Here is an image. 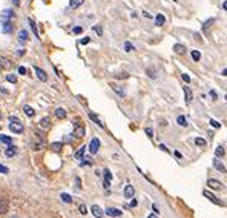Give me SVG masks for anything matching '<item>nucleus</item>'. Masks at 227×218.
I'll return each mask as SVG.
<instances>
[{
    "instance_id": "obj_55",
    "label": "nucleus",
    "mask_w": 227,
    "mask_h": 218,
    "mask_svg": "<svg viewBox=\"0 0 227 218\" xmlns=\"http://www.w3.org/2000/svg\"><path fill=\"white\" fill-rule=\"evenodd\" d=\"M152 209H154L155 213H158V206H157V204H152Z\"/></svg>"
},
{
    "instance_id": "obj_2",
    "label": "nucleus",
    "mask_w": 227,
    "mask_h": 218,
    "mask_svg": "<svg viewBox=\"0 0 227 218\" xmlns=\"http://www.w3.org/2000/svg\"><path fill=\"white\" fill-rule=\"evenodd\" d=\"M203 195H204V197H206L207 200H210L212 203H215L216 206H221V207L224 206V203H222V201H221V200L218 198V197H215V195H213L212 192H209V190H203Z\"/></svg>"
},
{
    "instance_id": "obj_58",
    "label": "nucleus",
    "mask_w": 227,
    "mask_h": 218,
    "mask_svg": "<svg viewBox=\"0 0 227 218\" xmlns=\"http://www.w3.org/2000/svg\"><path fill=\"white\" fill-rule=\"evenodd\" d=\"M12 2H14V5H15V6L19 5V0H12Z\"/></svg>"
},
{
    "instance_id": "obj_38",
    "label": "nucleus",
    "mask_w": 227,
    "mask_h": 218,
    "mask_svg": "<svg viewBox=\"0 0 227 218\" xmlns=\"http://www.w3.org/2000/svg\"><path fill=\"white\" fill-rule=\"evenodd\" d=\"M78 211H80V213H82V215H86V213H88V209H86V206H84V204H80V206H78Z\"/></svg>"
},
{
    "instance_id": "obj_33",
    "label": "nucleus",
    "mask_w": 227,
    "mask_h": 218,
    "mask_svg": "<svg viewBox=\"0 0 227 218\" xmlns=\"http://www.w3.org/2000/svg\"><path fill=\"white\" fill-rule=\"evenodd\" d=\"M195 144H197V146H201V148H203V146L207 144V141L204 140L203 137H197V138H195Z\"/></svg>"
},
{
    "instance_id": "obj_34",
    "label": "nucleus",
    "mask_w": 227,
    "mask_h": 218,
    "mask_svg": "<svg viewBox=\"0 0 227 218\" xmlns=\"http://www.w3.org/2000/svg\"><path fill=\"white\" fill-rule=\"evenodd\" d=\"M84 151H86V146H83V148H80L77 152H75V158L77 160H82L83 158V154H84Z\"/></svg>"
},
{
    "instance_id": "obj_32",
    "label": "nucleus",
    "mask_w": 227,
    "mask_h": 218,
    "mask_svg": "<svg viewBox=\"0 0 227 218\" xmlns=\"http://www.w3.org/2000/svg\"><path fill=\"white\" fill-rule=\"evenodd\" d=\"M23 111H25V114L28 115V117H34V114H35L31 106H23Z\"/></svg>"
},
{
    "instance_id": "obj_10",
    "label": "nucleus",
    "mask_w": 227,
    "mask_h": 218,
    "mask_svg": "<svg viewBox=\"0 0 227 218\" xmlns=\"http://www.w3.org/2000/svg\"><path fill=\"white\" fill-rule=\"evenodd\" d=\"M34 71H35V75H37L38 80H42V82H46L48 80V75H46V72H44L42 68H37V66H35Z\"/></svg>"
},
{
    "instance_id": "obj_30",
    "label": "nucleus",
    "mask_w": 227,
    "mask_h": 218,
    "mask_svg": "<svg viewBox=\"0 0 227 218\" xmlns=\"http://www.w3.org/2000/svg\"><path fill=\"white\" fill-rule=\"evenodd\" d=\"M123 46H124V51H126V52H132L133 49H135V46H133L131 42H124Z\"/></svg>"
},
{
    "instance_id": "obj_56",
    "label": "nucleus",
    "mask_w": 227,
    "mask_h": 218,
    "mask_svg": "<svg viewBox=\"0 0 227 218\" xmlns=\"http://www.w3.org/2000/svg\"><path fill=\"white\" fill-rule=\"evenodd\" d=\"M221 75H224V77H227V68L221 71Z\"/></svg>"
},
{
    "instance_id": "obj_51",
    "label": "nucleus",
    "mask_w": 227,
    "mask_h": 218,
    "mask_svg": "<svg viewBox=\"0 0 227 218\" xmlns=\"http://www.w3.org/2000/svg\"><path fill=\"white\" fill-rule=\"evenodd\" d=\"M173 154H175V157H176V158H183V155H181V152H178V151H175Z\"/></svg>"
},
{
    "instance_id": "obj_37",
    "label": "nucleus",
    "mask_w": 227,
    "mask_h": 218,
    "mask_svg": "<svg viewBox=\"0 0 227 218\" xmlns=\"http://www.w3.org/2000/svg\"><path fill=\"white\" fill-rule=\"evenodd\" d=\"M61 200H63L65 203H72V198H71L68 194H61Z\"/></svg>"
},
{
    "instance_id": "obj_9",
    "label": "nucleus",
    "mask_w": 227,
    "mask_h": 218,
    "mask_svg": "<svg viewBox=\"0 0 227 218\" xmlns=\"http://www.w3.org/2000/svg\"><path fill=\"white\" fill-rule=\"evenodd\" d=\"M110 180H112V173H110L109 169H104V181H103V186H104L106 189H109Z\"/></svg>"
},
{
    "instance_id": "obj_15",
    "label": "nucleus",
    "mask_w": 227,
    "mask_h": 218,
    "mask_svg": "<svg viewBox=\"0 0 227 218\" xmlns=\"http://www.w3.org/2000/svg\"><path fill=\"white\" fill-rule=\"evenodd\" d=\"M133 195H135V189H133V186L127 184L126 188H124V197L126 198H133Z\"/></svg>"
},
{
    "instance_id": "obj_47",
    "label": "nucleus",
    "mask_w": 227,
    "mask_h": 218,
    "mask_svg": "<svg viewBox=\"0 0 227 218\" xmlns=\"http://www.w3.org/2000/svg\"><path fill=\"white\" fill-rule=\"evenodd\" d=\"M19 74L25 75V74H26V68H23V66H20V68H19Z\"/></svg>"
},
{
    "instance_id": "obj_40",
    "label": "nucleus",
    "mask_w": 227,
    "mask_h": 218,
    "mask_svg": "<svg viewBox=\"0 0 227 218\" xmlns=\"http://www.w3.org/2000/svg\"><path fill=\"white\" fill-rule=\"evenodd\" d=\"M210 126H213V128H215V129H220V128H221V124L218 123V121H215V120L212 118V120H210Z\"/></svg>"
},
{
    "instance_id": "obj_57",
    "label": "nucleus",
    "mask_w": 227,
    "mask_h": 218,
    "mask_svg": "<svg viewBox=\"0 0 227 218\" xmlns=\"http://www.w3.org/2000/svg\"><path fill=\"white\" fill-rule=\"evenodd\" d=\"M148 218H158V217H157V215H154V213H150V215H149Z\"/></svg>"
},
{
    "instance_id": "obj_20",
    "label": "nucleus",
    "mask_w": 227,
    "mask_h": 218,
    "mask_svg": "<svg viewBox=\"0 0 227 218\" xmlns=\"http://www.w3.org/2000/svg\"><path fill=\"white\" fill-rule=\"evenodd\" d=\"M173 51H175V54L183 55L184 52H186V46H184V45H180V43H176V45L173 46Z\"/></svg>"
},
{
    "instance_id": "obj_59",
    "label": "nucleus",
    "mask_w": 227,
    "mask_h": 218,
    "mask_svg": "<svg viewBox=\"0 0 227 218\" xmlns=\"http://www.w3.org/2000/svg\"><path fill=\"white\" fill-rule=\"evenodd\" d=\"M0 118H2V114H0Z\"/></svg>"
},
{
    "instance_id": "obj_44",
    "label": "nucleus",
    "mask_w": 227,
    "mask_h": 218,
    "mask_svg": "<svg viewBox=\"0 0 227 218\" xmlns=\"http://www.w3.org/2000/svg\"><path fill=\"white\" fill-rule=\"evenodd\" d=\"M146 72H148V75H149V77H152V78H155V77H157V74H155L152 69H146Z\"/></svg>"
},
{
    "instance_id": "obj_11",
    "label": "nucleus",
    "mask_w": 227,
    "mask_h": 218,
    "mask_svg": "<svg viewBox=\"0 0 227 218\" xmlns=\"http://www.w3.org/2000/svg\"><path fill=\"white\" fill-rule=\"evenodd\" d=\"M213 166H215V169H216L218 172H221V173H226V172H227L226 166H224V164H222V163H221L218 158H215V160H213Z\"/></svg>"
},
{
    "instance_id": "obj_46",
    "label": "nucleus",
    "mask_w": 227,
    "mask_h": 218,
    "mask_svg": "<svg viewBox=\"0 0 227 218\" xmlns=\"http://www.w3.org/2000/svg\"><path fill=\"white\" fill-rule=\"evenodd\" d=\"M209 94H210V97H212L213 100H216V99H218V94H216L215 91H210V92H209Z\"/></svg>"
},
{
    "instance_id": "obj_45",
    "label": "nucleus",
    "mask_w": 227,
    "mask_h": 218,
    "mask_svg": "<svg viewBox=\"0 0 227 218\" xmlns=\"http://www.w3.org/2000/svg\"><path fill=\"white\" fill-rule=\"evenodd\" d=\"M89 42H91V38H89V37H84V38H82V42H80V43H82V45H88Z\"/></svg>"
},
{
    "instance_id": "obj_19",
    "label": "nucleus",
    "mask_w": 227,
    "mask_h": 218,
    "mask_svg": "<svg viewBox=\"0 0 227 218\" xmlns=\"http://www.w3.org/2000/svg\"><path fill=\"white\" fill-rule=\"evenodd\" d=\"M15 154H17V148H14V146H12V144H11L9 148H8V149L5 151V155H6L8 158H12V157H14Z\"/></svg>"
},
{
    "instance_id": "obj_4",
    "label": "nucleus",
    "mask_w": 227,
    "mask_h": 218,
    "mask_svg": "<svg viewBox=\"0 0 227 218\" xmlns=\"http://www.w3.org/2000/svg\"><path fill=\"white\" fill-rule=\"evenodd\" d=\"M98 149H100V140L98 138H92L91 143H89V152L94 155V154L98 152Z\"/></svg>"
},
{
    "instance_id": "obj_22",
    "label": "nucleus",
    "mask_w": 227,
    "mask_h": 218,
    "mask_svg": "<svg viewBox=\"0 0 227 218\" xmlns=\"http://www.w3.org/2000/svg\"><path fill=\"white\" fill-rule=\"evenodd\" d=\"M84 3V0H69V6L75 9V8H80Z\"/></svg>"
},
{
    "instance_id": "obj_18",
    "label": "nucleus",
    "mask_w": 227,
    "mask_h": 218,
    "mask_svg": "<svg viewBox=\"0 0 227 218\" xmlns=\"http://www.w3.org/2000/svg\"><path fill=\"white\" fill-rule=\"evenodd\" d=\"M89 118H91V120H92V121H94L95 124H98L100 128H104V124H103V121H101V120H100L98 117H97V115H95L94 112H89Z\"/></svg>"
},
{
    "instance_id": "obj_31",
    "label": "nucleus",
    "mask_w": 227,
    "mask_h": 218,
    "mask_svg": "<svg viewBox=\"0 0 227 218\" xmlns=\"http://www.w3.org/2000/svg\"><path fill=\"white\" fill-rule=\"evenodd\" d=\"M61 148H63V143H59V141H55V143H52V144H51V149H52V151H55V152L61 151Z\"/></svg>"
},
{
    "instance_id": "obj_25",
    "label": "nucleus",
    "mask_w": 227,
    "mask_h": 218,
    "mask_svg": "<svg viewBox=\"0 0 227 218\" xmlns=\"http://www.w3.org/2000/svg\"><path fill=\"white\" fill-rule=\"evenodd\" d=\"M224 154H226V151H224L222 146H218V148L215 149V157L216 158H222V157H224Z\"/></svg>"
},
{
    "instance_id": "obj_26",
    "label": "nucleus",
    "mask_w": 227,
    "mask_h": 218,
    "mask_svg": "<svg viewBox=\"0 0 227 218\" xmlns=\"http://www.w3.org/2000/svg\"><path fill=\"white\" fill-rule=\"evenodd\" d=\"M55 117L57 118H65L66 117V111L63 108H57L55 109Z\"/></svg>"
},
{
    "instance_id": "obj_12",
    "label": "nucleus",
    "mask_w": 227,
    "mask_h": 218,
    "mask_svg": "<svg viewBox=\"0 0 227 218\" xmlns=\"http://www.w3.org/2000/svg\"><path fill=\"white\" fill-rule=\"evenodd\" d=\"M2 29H3V32L9 34V32H12V29H14V25L11 23V20H8V22H2Z\"/></svg>"
},
{
    "instance_id": "obj_53",
    "label": "nucleus",
    "mask_w": 227,
    "mask_h": 218,
    "mask_svg": "<svg viewBox=\"0 0 227 218\" xmlns=\"http://www.w3.org/2000/svg\"><path fill=\"white\" fill-rule=\"evenodd\" d=\"M75 183H77V188H78V189L82 188V183H80V178H78V177L75 178Z\"/></svg>"
},
{
    "instance_id": "obj_35",
    "label": "nucleus",
    "mask_w": 227,
    "mask_h": 218,
    "mask_svg": "<svg viewBox=\"0 0 227 218\" xmlns=\"http://www.w3.org/2000/svg\"><path fill=\"white\" fill-rule=\"evenodd\" d=\"M28 22H29L31 28H32V32H34V35H37V37H38V29H37V25H35V23H34V20H31V19H29Z\"/></svg>"
},
{
    "instance_id": "obj_14",
    "label": "nucleus",
    "mask_w": 227,
    "mask_h": 218,
    "mask_svg": "<svg viewBox=\"0 0 227 218\" xmlns=\"http://www.w3.org/2000/svg\"><path fill=\"white\" fill-rule=\"evenodd\" d=\"M106 215H109V217H121V211H118V209H115V207H108L106 209Z\"/></svg>"
},
{
    "instance_id": "obj_43",
    "label": "nucleus",
    "mask_w": 227,
    "mask_h": 218,
    "mask_svg": "<svg viewBox=\"0 0 227 218\" xmlns=\"http://www.w3.org/2000/svg\"><path fill=\"white\" fill-rule=\"evenodd\" d=\"M82 32H83L82 26H75V28H74V34H82Z\"/></svg>"
},
{
    "instance_id": "obj_48",
    "label": "nucleus",
    "mask_w": 227,
    "mask_h": 218,
    "mask_svg": "<svg viewBox=\"0 0 227 218\" xmlns=\"http://www.w3.org/2000/svg\"><path fill=\"white\" fill-rule=\"evenodd\" d=\"M146 134H148L149 137H154V134H152V129H150V128H146Z\"/></svg>"
},
{
    "instance_id": "obj_36",
    "label": "nucleus",
    "mask_w": 227,
    "mask_h": 218,
    "mask_svg": "<svg viewBox=\"0 0 227 218\" xmlns=\"http://www.w3.org/2000/svg\"><path fill=\"white\" fill-rule=\"evenodd\" d=\"M6 80L9 83H17V75H14V74H8L6 75Z\"/></svg>"
},
{
    "instance_id": "obj_41",
    "label": "nucleus",
    "mask_w": 227,
    "mask_h": 218,
    "mask_svg": "<svg viewBox=\"0 0 227 218\" xmlns=\"http://www.w3.org/2000/svg\"><path fill=\"white\" fill-rule=\"evenodd\" d=\"M181 78H183V82L190 83V75H187V74H181Z\"/></svg>"
},
{
    "instance_id": "obj_21",
    "label": "nucleus",
    "mask_w": 227,
    "mask_h": 218,
    "mask_svg": "<svg viewBox=\"0 0 227 218\" xmlns=\"http://www.w3.org/2000/svg\"><path fill=\"white\" fill-rule=\"evenodd\" d=\"M164 23H166V17H164L163 14H157V17H155V25L163 26Z\"/></svg>"
},
{
    "instance_id": "obj_49",
    "label": "nucleus",
    "mask_w": 227,
    "mask_h": 218,
    "mask_svg": "<svg viewBox=\"0 0 227 218\" xmlns=\"http://www.w3.org/2000/svg\"><path fill=\"white\" fill-rule=\"evenodd\" d=\"M137 204H138V201H137V200L133 198L132 201H131V207H137Z\"/></svg>"
},
{
    "instance_id": "obj_27",
    "label": "nucleus",
    "mask_w": 227,
    "mask_h": 218,
    "mask_svg": "<svg viewBox=\"0 0 227 218\" xmlns=\"http://www.w3.org/2000/svg\"><path fill=\"white\" fill-rule=\"evenodd\" d=\"M176 123L180 124V126H187V120H186L184 115H178V118H176Z\"/></svg>"
},
{
    "instance_id": "obj_3",
    "label": "nucleus",
    "mask_w": 227,
    "mask_h": 218,
    "mask_svg": "<svg viewBox=\"0 0 227 218\" xmlns=\"http://www.w3.org/2000/svg\"><path fill=\"white\" fill-rule=\"evenodd\" d=\"M110 88H112V91L120 97V99H124V97H126V91H124L123 88L120 86V84H117V83H110Z\"/></svg>"
},
{
    "instance_id": "obj_23",
    "label": "nucleus",
    "mask_w": 227,
    "mask_h": 218,
    "mask_svg": "<svg viewBox=\"0 0 227 218\" xmlns=\"http://www.w3.org/2000/svg\"><path fill=\"white\" fill-rule=\"evenodd\" d=\"M213 22H215V19H209V20L204 22V23H203V32L207 34V31H209V28L213 25Z\"/></svg>"
},
{
    "instance_id": "obj_39",
    "label": "nucleus",
    "mask_w": 227,
    "mask_h": 218,
    "mask_svg": "<svg viewBox=\"0 0 227 218\" xmlns=\"http://www.w3.org/2000/svg\"><path fill=\"white\" fill-rule=\"evenodd\" d=\"M94 32L97 34V35H103V29H101V26H94Z\"/></svg>"
},
{
    "instance_id": "obj_7",
    "label": "nucleus",
    "mask_w": 227,
    "mask_h": 218,
    "mask_svg": "<svg viewBox=\"0 0 227 218\" xmlns=\"http://www.w3.org/2000/svg\"><path fill=\"white\" fill-rule=\"evenodd\" d=\"M207 186H209L210 189H215V190H221V189H222V184H221L218 180H213V178H209V180H207Z\"/></svg>"
},
{
    "instance_id": "obj_17",
    "label": "nucleus",
    "mask_w": 227,
    "mask_h": 218,
    "mask_svg": "<svg viewBox=\"0 0 227 218\" xmlns=\"http://www.w3.org/2000/svg\"><path fill=\"white\" fill-rule=\"evenodd\" d=\"M28 38H29L28 31H26V29H20V32H19V42L20 43H25Z\"/></svg>"
},
{
    "instance_id": "obj_29",
    "label": "nucleus",
    "mask_w": 227,
    "mask_h": 218,
    "mask_svg": "<svg viewBox=\"0 0 227 218\" xmlns=\"http://www.w3.org/2000/svg\"><path fill=\"white\" fill-rule=\"evenodd\" d=\"M0 141L5 143V144H8V146L12 144V138H9V137H6V135H0Z\"/></svg>"
},
{
    "instance_id": "obj_52",
    "label": "nucleus",
    "mask_w": 227,
    "mask_h": 218,
    "mask_svg": "<svg viewBox=\"0 0 227 218\" xmlns=\"http://www.w3.org/2000/svg\"><path fill=\"white\" fill-rule=\"evenodd\" d=\"M160 149H161V151H166V152H169V149L166 148V144H160Z\"/></svg>"
},
{
    "instance_id": "obj_28",
    "label": "nucleus",
    "mask_w": 227,
    "mask_h": 218,
    "mask_svg": "<svg viewBox=\"0 0 227 218\" xmlns=\"http://www.w3.org/2000/svg\"><path fill=\"white\" fill-rule=\"evenodd\" d=\"M190 55H192V60L193 61H199V60H201V52H199V51H190Z\"/></svg>"
},
{
    "instance_id": "obj_6",
    "label": "nucleus",
    "mask_w": 227,
    "mask_h": 218,
    "mask_svg": "<svg viewBox=\"0 0 227 218\" xmlns=\"http://www.w3.org/2000/svg\"><path fill=\"white\" fill-rule=\"evenodd\" d=\"M84 132H86V129H84L82 124L75 123V126H74V135H75V138H82V137L84 135Z\"/></svg>"
},
{
    "instance_id": "obj_54",
    "label": "nucleus",
    "mask_w": 227,
    "mask_h": 218,
    "mask_svg": "<svg viewBox=\"0 0 227 218\" xmlns=\"http://www.w3.org/2000/svg\"><path fill=\"white\" fill-rule=\"evenodd\" d=\"M221 6H222V9H224V11H227V0H224V2H222Z\"/></svg>"
},
{
    "instance_id": "obj_42",
    "label": "nucleus",
    "mask_w": 227,
    "mask_h": 218,
    "mask_svg": "<svg viewBox=\"0 0 227 218\" xmlns=\"http://www.w3.org/2000/svg\"><path fill=\"white\" fill-rule=\"evenodd\" d=\"M8 172H9V169L6 166H3V164H0V173H8Z\"/></svg>"
},
{
    "instance_id": "obj_8",
    "label": "nucleus",
    "mask_w": 227,
    "mask_h": 218,
    "mask_svg": "<svg viewBox=\"0 0 227 218\" xmlns=\"http://www.w3.org/2000/svg\"><path fill=\"white\" fill-rule=\"evenodd\" d=\"M183 91H184L186 105H190V101L193 100V94H192V91H190V88H189V86H184V88H183Z\"/></svg>"
},
{
    "instance_id": "obj_16",
    "label": "nucleus",
    "mask_w": 227,
    "mask_h": 218,
    "mask_svg": "<svg viewBox=\"0 0 227 218\" xmlns=\"http://www.w3.org/2000/svg\"><path fill=\"white\" fill-rule=\"evenodd\" d=\"M8 207H9V203H8L6 198H0V213H6Z\"/></svg>"
},
{
    "instance_id": "obj_50",
    "label": "nucleus",
    "mask_w": 227,
    "mask_h": 218,
    "mask_svg": "<svg viewBox=\"0 0 227 218\" xmlns=\"http://www.w3.org/2000/svg\"><path fill=\"white\" fill-rule=\"evenodd\" d=\"M129 77V74H118L117 75V78H127Z\"/></svg>"
},
{
    "instance_id": "obj_13",
    "label": "nucleus",
    "mask_w": 227,
    "mask_h": 218,
    "mask_svg": "<svg viewBox=\"0 0 227 218\" xmlns=\"http://www.w3.org/2000/svg\"><path fill=\"white\" fill-rule=\"evenodd\" d=\"M92 213H94L95 218H103V215H104L103 209H101L100 206H97V204H94V206H92Z\"/></svg>"
},
{
    "instance_id": "obj_24",
    "label": "nucleus",
    "mask_w": 227,
    "mask_h": 218,
    "mask_svg": "<svg viewBox=\"0 0 227 218\" xmlns=\"http://www.w3.org/2000/svg\"><path fill=\"white\" fill-rule=\"evenodd\" d=\"M40 126H42L43 129H49L51 128V120L48 118V117L42 118V120H40Z\"/></svg>"
},
{
    "instance_id": "obj_1",
    "label": "nucleus",
    "mask_w": 227,
    "mask_h": 218,
    "mask_svg": "<svg viewBox=\"0 0 227 218\" xmlns=\"http://www.w3.org/2000/svg\"><path fill=\"white\" fill-rule=\"evenodd\" d=\"M9 129L12 132H14V134H22V132H23V124H22L20 121H19V118H15V117H11L9 118Z\"/></svg>"
},
{
    "instance_id": "obj_5",
    "label": "nucleus",
    "mask_w": 227,
    "mask_h": 218,
    "mask_svg": "<svg viewBox=\"0 0 227 218\" xmlns=\"http://www.w3.org/2000/svg\"><path fill=\"white\" fill-rule=\"evenodd\" d=\"M12 16H14L12 9L6 8V9H3L2 12H0V22H8V20H11V17H12Z\"/></svg>"
}]
</instances>
